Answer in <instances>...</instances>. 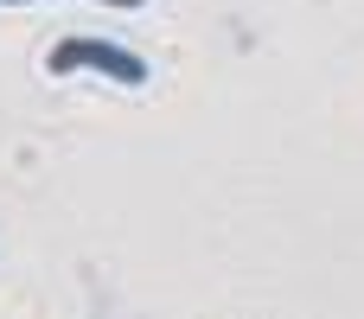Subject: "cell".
<instances>
[{
    "instance_id": "obj_1",
    "label": "cell",
    "mask_w": 364,
    "mask_h": 319,
    "mask_svg": "<svg viewBox=\"0 0 364 319\" xmlns=\"http://www.w3.org/2000/svg\"><path fill=\"white\" fill-rule=\"evenodd\" d=\"M45 70H51V77H64V70H102V77H115V83H128V90L147 83V64H141L128 45H109V38H58L51 58H45Z\"/></svg>"
},
{
    "instance_id": "obj_2",
    "label": "cell",
    "mask_w": 364,
    "mask_h": 319,
    "mask_svg": "<svg viewBox=\"0 0 364 319\" xmlns=\"http://www.w3.org/2000/svg\"><path fill=\"white\" fill-rule=\"evenodd\" d=\"M102 6H147V0H102Z\"/></svg>"
},
{
    "instance_id": "obj_3",
    "label": "cell",
    "mask_w": 364,
    "mask_h": 319,
    "mask_svg": "<svg viewBox=\"0 0 364 319\" xmlns=\"http://www.w3.org/2000/svg\"><path fill=\"white\" fill-rule=\"evenodd\" d=\"M6 6H19V0H6Z\"/></svg>"
}]
</instances>
